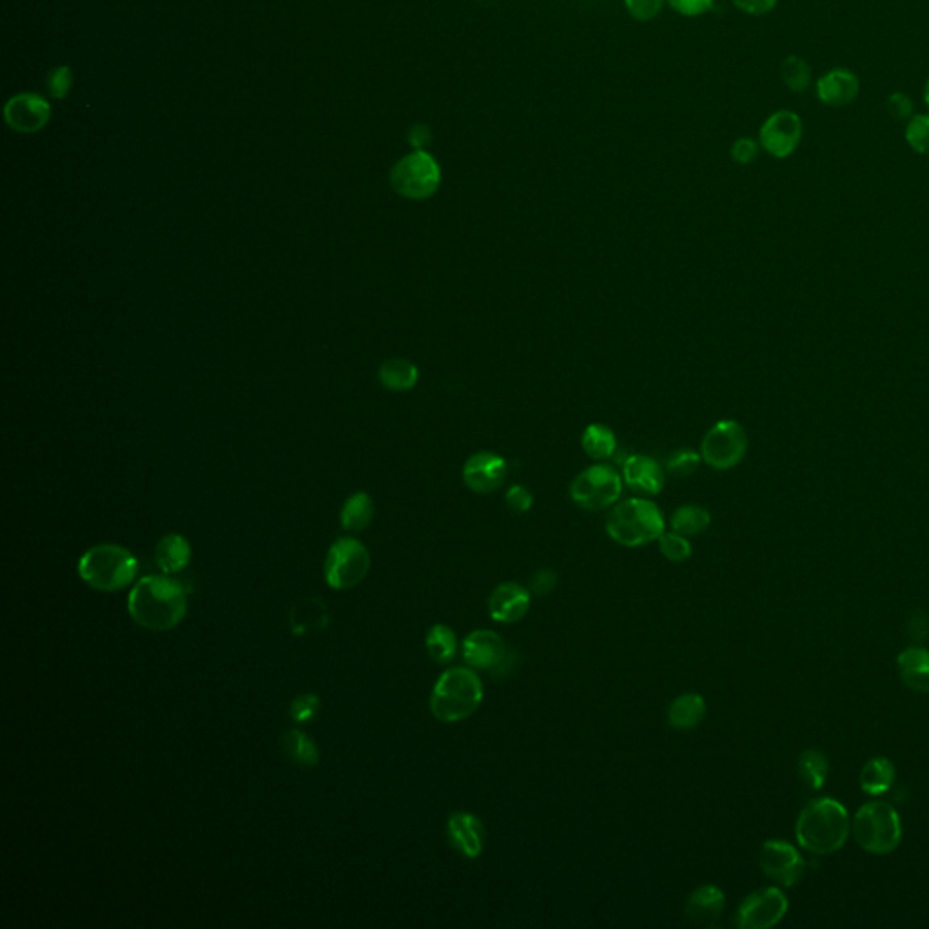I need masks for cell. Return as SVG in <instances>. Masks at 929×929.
I'll list each match as a JSON object with an SVG mask.
<instances>
[{"mask_svg":"<svg viewBox=\"0 0 929 929\" xmlns=\"http://www.w3.org/2000/svg\"><path fill=\"white\" fill-rule=\"evenodd\" d=\"M463 483L476 494H492L501 489L509 476V463L496 452H476L463 465Z\"/></svg>","mask_w":929,"mask_h":929,"instance_id":"cell-14","label":"cell"},{"mask_svg":"<svg viewBox=\"0 0 929 929\" xmlns=\"http://www.w3.org/2000/svg\"><path fill=\"white\" fill-rule=\"evenodd\" d=\"M886 109L895 120H910L913 117V100L910 95L895 91L886 100Z\"/></svg>","mask_w":929,"mask_h":929,"instance_id":"cell-43","label":"cell"},{"mask_svg":"<svg viewBox=\"0 0 929 929\" xmlns=\"http://www.w3.org/2000/svg\"><path fill=\"white\" fill-rule=\"evenodd\" d=\"M623 478L612 465L596 463L581 470L570 485V498L588 512L610 509L621 498Z\"/></svg>","mask_w":929,"mask_h":929,"instance_id":"cell-8","label":"cell"},{"mask_svg":"<svg viewBox=\"0 0 929 929\" xmlns=\"http://www.w3.org/2000/svg\"><path fill=\"white\" fill-rule=\"evenodd\" d=\"M129 616L142 628L164 632L186 617V590L169 577H142L128 597Z\"/></svg>","mask_w":929,"mask_h":929,"instance_id":"cell-1","label":"cell"},{"mask_svg":"<svg viewBox=\"0 0 929 929\" xmlns=\"http://www.w3.org/2000/svg\"><path fill=\"white\" fill-rule=\"evenodd\" d=\"M138 572V561L128 548L97 545L80 558L79 576L89 587L102 592H117L129 587Z\"/></svg>","mask_w":929,"mask_h":929,"instance_id":"cell-5","label":"cell"},{"mask_svg":"<svg viewBox=\"0 0 929 929\" xmlns=\"http://www.w3.org/2000/svg\"><path fill=\"white\" fill-rule=\"evenodd\" d=\"M425 648L436 663L447 665L458 656V634L449 625L436 623L425 636Z\"/></svg>","mask_w":929,"mask_h":929,"instance_id":"cell-28","label":"cell"},{"mask_svg":"<svg viewBox=\"0 0 929 929\" xmlns=\"http://www.w3.org/2000/svg\"><path fill=\"white\" fill-rule=\"evenodd\" d=\"M530 603H532V596H530L529 588L509 581V583H501L492 590L487 607H489L490 617L496 623L512 625L529 614Z\"/></svg>","mask_w":929,"mask_h":929,"instance_id":"cell-18","label":"cell"},{"mask_svg":"<svg viewBox=\"0 0 929 929\" xmlns=\"http://www.w3.org/2000/svg\"><path fill=\"white\" fill-rule=\"evenodd\" d=\"M817 97L824 106L830 108H844L859 97L861 80L846 68H835L826 71L815 84Z\"/></svg>","mask_w":929,"mask_h":929,"instance_id":"cell-19","label":"cell"},{"mask_svg":"<svg viewBox=\"0 0 929 929\" xmlns=\"http://www.w3.org/2000/svg\"><path fill=\"white\" fill-rule=\"evenodd\" d=\"M371 568V556L367 547L358 539L342 538L329 548L323 574L329 587L334 590L360 585Z\"/></svg>","mask_w":929,"mask_h":929,"instance_id":"cell-9","label":"cell"},{"mask_svg":"<svg viewBox=\"0 0 929 929\" xmlns=\"http://www.w3.org/2000/svg\"><path fill=\"white\" fill-rule=\"evenodd\" d=\"M71 84H73V71L68 66H59L49 71L46 86H48V93L51 97L57 100L68 97Z\"/></svg>","mask_w":929,"mask_h":929,"instance_id":"cell-38","label":"cell"},{"mask_svg":"<svg viewBox=\"0 0 929 929\" xmlns=\"http://www.w3.org/2000/svg\"><path fill=\"white\" fill-rule=\"evenodd\" d=\"M701 454L695 450H677L666 463L668 472L675 478H688L701 465Z\"/></svg>","mask_w":929,"mask_h":929,"instance_id":"cell-37","label":"cell"},{"mask_svg":"<svg viewBox=\"0 0 929 929\" xmlns=\"http://www.w3.org/2000/svg\"><path fill=\"white\" fill-rule=\"evenodd\" d=\"M683 17H701L714 8L715 0H666Z\"/></svg>","mask_w":929,"mask_h":929,"instance_id":"cell-44","label":"cell"},{"mask_svg":"<svg viewBox=\"0 0 929 929\" xmlns=\"http://www.w3.org/2000/svg\"><path fill=\"white\" fill-rule=\"evenodd\" d=\"M282 750H284L287 759H291L294 764L304 766V768H313L320 761L318 746L302 730L285 732L284 737H282Z\"/></svg>","mask_w":929,"mask_h":929,"instance_id":"cell-31","label":"cell"},{"mask_svg":"<svg viewBox=\"0 0 929 929\" xmlns=\"http://www.w3.org/2000/svg\"><path fill=\"white\" fill-rule=\"evenodd\" d=\"M895 781V766L886 757H873L862 766L859 784L862 792L871 797H881L888 792Z\"/></svg>","mask_w":929,"mask_h":929,"instance_id":"cell-27","label":"cell"},{"mask_svg":"<svg viewBox=\"0 0 929 929\" xmlns=\"http://www.w3.org/2000/svg\"><path fill=\"white\" fill-rule=\"evenodd\" d=\"M906 142L915 153L929 157V115L910 118L906 126Z\"/></svg>","mask_w":929,"mask_h":929,"instance_id":"cell-36","label":"cell"},{"mask_svg":"<svg viewBox=\"0 0 929 929\" xmlns=\"http://www.w3.org/2000/svg\"><path fill=\"white\" fill-rule=\"evenodd\" d=\"M608 538L626 548L645 547L661 538L666 530L663 512L654 501L630 498L616 503L605 523Z\"/></svg>","mask_w":929,"mask_h":929,"instance_id":"cell-4","label":"cell"},{"mask_svg":"<svg viewBox=\"0 0 929 929\" xmlns=\"http://www.w3.org/2000/svg\"><path fill=\"white\" fill-rule=\"evenodd\" d=\"M759 149H761V144L755 142L753 138H737L734 142V146L730 149V155H732V158H734L737 164L748 166V164H752V162H755L757 157H759Z\"/></svg>","mask_w":929,"mask_h":929,"instance_id":"cell-41","label":"cell"},{"mask_svg":"<svg viewBox=\"0 0 929 929\" xmlns=\"http://www.w3.org/2000/svg\"><path fill=\"white\" fill-rule=\"evenodd\" d=\"M924 102H926V106H928L929 109V80L926 82V86H924Z\"/></svg>","mask_w":929,"mask_h":929,"instance_id":"cell-49","label":"cell"},{"mask_svg":"<svg viewBox=\"0 0 929 929\" xmlns=\"http://www.w3.org/2000/svg\"><path fill=\"white\" fill-rule=\"evenodd\" d=\"M155 561L164 574L182 572L191 561V545L180 534H167L158 541Z\"/></svg>","mask_w":929,"mask_h":929,"instance_id":"cell-25","label":"cell"},{"mask_svg":"<svg viewBox=\"0 0 929 929\" xmlns=\"http://www.w3.org/2000/svg\"><path fill=\"white\" fill-rule=\"evenodd\" d=\"M900 681L913 692L929 694V650L910 646L897 657Z\"/></svg>","mask_w":929,"mask_h":929,"instance_id":"cell-22","label":"cell"},{"mask_svg":"<svg viewBox=\"0 0 929 929\" xmlns=\"http://www.w3.org/2000/svg\"><path fill=\"white\" fill-rule=\"evenodd\" d=\"M726 908V895L715 884H703L695 888L686 899V919L697 926H714Z\"/></svg>","mask_w":929,"mask_h":929,"instance_id":"cell-20","label":"cell"},{"mask_svg":"<svg viewBox=\"0 0 929 929\" xmlns=\"http://www.w3.org/2000/svg\"><path fill=\"white\" fill-rule=\"evenodd\" d=\"M851 832L862 850L873 855H888L897 850L902 841V822L891 804L871 801L855 813Z\"/></svg>","mask_w":929,"mask_h":929,"instance_id":"cell-6","label":"cell"},{"mask_svg":"<svg viewBox=\"0 0 929 929\" xmlns=\"http://www.w3.org/2000/svg\"><path fill=\"white\" fill-rule=\"evenodd\" d=\"M447 837L450 846L474 861L485 850V826L478 815L470 812L450 813L447 821Z\"/></svg>","mask_w":929,"mask_h":929,"instance_id":"cell-17","label":"cell"},{"mask_svg":"<svg viewBox=\"0 0 929 929\" xmlns=\"http://www.w3.org/2000/svg\"><path fill=\"white\" fill-rule=\"evenodd\" d=\"M581 447L594 461L608 460L616 452V434L603 423H590L581 436Z\"/></svg>","mask_w":929,"mask_h":929,"instance_id":"cell-30","label":"cell"},{"mask_svg":"<svg viewBox=\"0 0 929 929\" xmlns=\"http://www.w3.org/2000/svg\"><path fill=\"white\" fill-rule=\"evenodd\" d=\"M788 908V897L779 888L753 891L737 908L735 926L739 929L773 928L786 917Z\"/></svg>","mask_w":929,"mask_h":929,"instance_id":"cell-11","label":"cell"},{"mask_svg":"<svg viewBox=\"0 0 929 929\" xmlns=\"http://www.w3.org/2000/svg\"><path fill=\"white\" fill-rule=\"evenodd\" d=\"M289 623L294 636L314 634L329 625V610L322 599L304 597L289 610Z\"/></svg>","mask_w":929,"mask_h":929,"instance_id":"cell-23","label":"cell"},{"mask_svg":"<svg viewBox=\"0 0 929 929\" xmlns=\"http://www.w3.org/2000/svg\"><path fill=\"white\" fill-rule=\"evenodd\" d=\"M485 688L478 670L452 666L438 677L431 692V714L441 723H461L478 712Z\"/></svg>","mask_w":929,"mask_h":929,"instance_id":"cell-3","label":"cell"},{"mask_svg":"<svg viewBox=\"0 0 929 929\" xmlns=\"http://www.w3.org/2000/svg\"><path fill=\"white\" fill-rule=\"evenodd\" d=\"M432 133L429 126H423V124H416L414 128L409 131V142L414 149H425V147L431 144Z\"/></svg>","mask_w":929,"mask_h":929,"instance_id":"cell-48","label":"cell"},{"mask_svg":"<svg viewBox=\"0 0 929 929\" xmlns=\"http://www.w3.org/2000/svg\"><path fill=\"white\" fill-rule=\"evenodd\" d=\"M4 117L8 126L17 133H37L48 126L51 106L37 93H20L8 100Z\"/></svg>","mask_w":929,"mask_h":929,"instance_id":"cell-16","label":"cell"},{"mask_svg":"<svg viewBox=\"0 0 929 929\" xmlns=\"http://www.w3.org/2000/svg\"><path fill=\"white\" fill-rule=\"evenodd\" d=\"M908 630H910V636L917 641H924L926 637L929 636V619L924 616L922 612H917L913 614L908 623Z\"/></svg>","mask_w":929,"mask_h":929,"instance_id":"cell-47","label":"cell"},{"mask_svg":"<svg viewBox=\"0 0 929 929\" xmlns=\"http://www.w3.org/2000/svg\"><path fill=\"white\" fill-rule=\"evenodd\" d=\"M712 525V514L701 505H683L675 510L670 518V529L683 534L686 538H695L705 534Z\"/></svg>","mask_w":929,"mask_h":929,"instance_id":"cell-29","label":"cell"},{"mask_svg":"<svg viewBox=\"0 0 929 929\" xmlns=\"http://www.w3.org/2000/svg\"><path fill=\"white\" fill-rule=\"evenodd\" d=\"M461 654L470 668L494 672V670H501V666L507 663L509 648L498 632L480 628V630L470 632L469 636L463 639Z\"/></svg>","mask_w":929,"mask_h":929,"instance_id":"cell-15","label":"cell"},{"mask_svg":"<svg viewBox=\"0 0 929 929\" xmlns=\"http://www.w3.org/2000/svg\"><path fill=\"white\" fill-rule=\"evenodd\" d=\"M705 717V697L695 692H686V694L675 697L668 708V723L675 730H683V732L697 728L705 721Z\"/></svg>","mask_w":929,"mask_h":929,"instance_id":"cell-24","label":"cell"},{"mask_svg":"<svg viewBox=\"0 0 929 929\" xmlns=\"http://www.w3.org/2000/svg\"><path fill=\"white\" fill-rule=\"evenodd\" d=\"M320 710V697L314 694L298 695L291 703V717L296 723H309Z\"/></svg>","mask_w":929,"mask_h":929,"instance_id":"cell-39","label":"cell"},{"mask_svg":"<svg viewBox=\"0 0 929 929\" xmlns=\"http://www.w3.org/2000/svg\"><path fill=\"white\" fill-rule=\"evenodd\" d=\"M797 772H799L802 783L806 784L810 790H821L830 773V761L821 750H815V748L806 750L799 757Z\"/></svg>","mask_w":929,"mask_h":929,"instance_id":"cell-33","label":"cell"},{"mask_svg":"<svg viewBox=\"0 0 929 929\" xmlns=\"http://www.w3.org/2000/svg\"><path fill=\"white\" fill-rule=\"evenodd\" d=\"M378 378L387 391L405 392L416 387L420 380V371L411 360L389 358L387 362L382 363Z\"/></svg>","mask_w":929,"mask_h":929,"instance_id":"cell-26","label":"cell"},{"mask_svg":"<svg viewBox=\"0 0 929 929\" xmlns=\"http://www.w3.org/2000/svg\"><path fill=\"white\" fill-rule=\"evenodd\" d=\"M657 543H659L661 554L672 563H685L692 558V543L679 532H674V530L666 532L665 530L661 538L657 539Z\"/></svg>","mask_w":929,"mask_h":929,"instance_id":"cell-35","label":"cell"},{"mask_svg":"<svg viewBox=\"0 0 929 929\" xmlns=\"http://www.w3.org/2000/svg\"><path fill=\"white\" fill-rule=\"evenodd\" d=\"M556 583H558V576L548 570V568H543L536 572V576L532 577V585H530V590L536 594V596H547L550 594L554 588H556Z\"/></svg>","mask_w":929,"mask_h":929,"instance_id":"cell-46","label":"cell"},{"mask_svg":"<svg viewBox=\"0 0 929 929\" xmlns=\"http://www.w3.org/2000/svg\"><path fill=\"white\" fill-rule=\"evenodd\" d=\"M802 140V120L795 111L779 109L764 120L759 144L773 158L792 157Z\"/></svg>","mask_w":929,"mask_h":929,"instance_id":"cell-12","label":"cell"},{"mask_svg":"<svg viewBox=\"0 0 929 929\" xmlns=\"http://www.w3.org/2000/svg\"><path fill=\"white\" fill-rule=\"evenodd\" d=\"M748 452V434L739 421L721 420L714 423L701 441L699 454L708 467L730 470L744 460Z\"/></svg>","mask_w":929,"mask_h":929,"instance_id":"cell-10","label":"cell"},{"mask_svg":"<svg viewBox=\"0 0 929 929\" xmlns=\"http://www.w3.org/2000/svg\"><path fill=\"white\" fill-rule=\"evenodd\" d=\"M623 481L626 487H630L634 492L645 496H657L665 487V474L654 458L636 454L630 456L623 465Z\"/></svg>","mask_w":929,"mask_h":929,"instance_id":"cell-21","label":"cell"},{"mask_svg":"<svg viewBox=\"0 0 929 929\" xmlns=\"http://www.w3.org/2000/svg\"><path fill=\"white\" fill-rule=\"evenodd\" d=\"M389 182L396 195L407 200H427L440 189L441 167L429 151L414 149L392 166Z\"/></svg>","mask_w":929,"mask_h":929,"instance_id":"cell-7","label":"cell"},{"mask_svg":"<svg viewBox=\"0 0 929 929\" xmlns=\"http://www.w3.org/2000/svg\"><path fill=\"white\" fill-rule=\"evenodd\" d=\"M851 832L846 806L832 797L808 802L795 824L799 846L813 855H830L841 850Z\"/></svg>","mask_w":929,"mask_h":929,"instance_id":"cell-2","label":"cell"},{"mask_svg":"<svg viewBox=\"0 0 929 929\" xmlns=\"http://www.w3.org/2000/svg\"><path fill=\"white\" fill-rule=\"evenodd\" d=\"M732 2L737 10L743 11L746 15L761 17L775 10L779 0H732Z\"/></svg>","mask_w":929,"mask_h":929,"instance_id":"cell-45","label":"cell"},{"mask_svg":"<svg viewBox=\"0 0 929 929\" xmlns=\"http://www.w3.org/2000/svg\"><path fill=\"white\" fill-rule=\"evenodd\" d=\"M374 518V503L369 494L356 492L345 501L342 509V527L349 532H362L371 525Z\"/></svg>","mask_w":929,"mask_h":929,"instance_id":"cell-32","label":"cell"},{"mask_svg":"<svg viewBox=\"0 0 929 929\" xmlns=\"http://www.w3.org/2000/svg\"><path fill=\"white\" fill-rule=\"evenodd\" d=\"M759 864L768 879L784 888H793L801 881L806 868V862L797 848L790 842L779 839L764 842Z\"/></svg>","mask_w":929,"mask_h":929,"instance_id":"cell-13","label":"cell"},{"mask_svg":"<svg viewBox=\"0 0 929 929\" xmlns=\"http://www.w3.org/2000/svg\"><path fill=\"white\" fill-rule=\"evenodd\" d=\"M781 79L793 93H804L812 86V68L802 57L790 55L781 64Z\"/></svg>","mask_w":929,"mask_h":929,"instance_id":"cell-34","label":"cell"},{"mask_svg":"<svg viewBox=\"0 0 929 929\" xmlns=\"http://www.w3.org/2000/svg\"><path fill=\"white\" fill-rule=\"evenodd\" d=\"M625 6L632 19L648 22L661 13L665 0H625Z\"/></svg>","mask_w":929,"mask_h":929,"instance_id":"cell-40","label":"cell"},{"mask_svg":"<svg viewBox=\"0 0 929 929\" xmlns=\"http://www.w3.org/2000/svg\"><path fill=\"white\" fill-rule=\"evenodd\" d=\"M505 503H507V507H509L512 512H516V514H525V512H529V510L532 509V505H534V496H532V492H530L525 485H514V487H510V489L507 490V494H505Z\"/></svg>","mask_w":929,"mask_h":929,"instance_id":"cell-42","label":"cell"}]
</instances>
